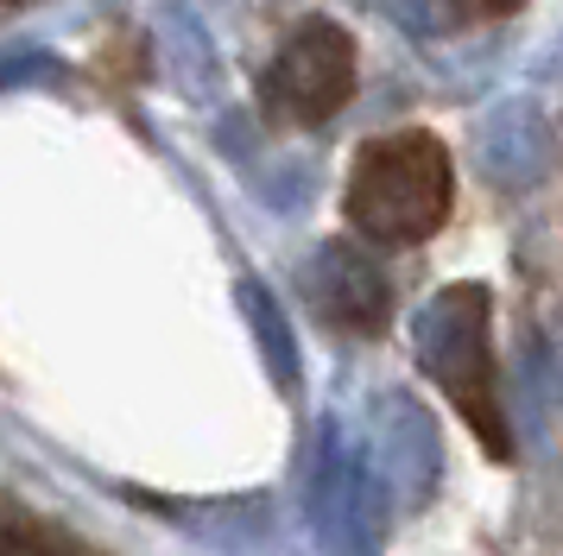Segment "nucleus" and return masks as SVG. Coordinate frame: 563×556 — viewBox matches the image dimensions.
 <instances>
[{"label":"nucleus","mask_w":563,"mask_h":556,"mask_svg":"<svg viewBox=\"0 0 563 556\" xmlns=\"http://www.w3.org/2000/svg\"><path fill=\"white\" fill-rule=\"evenodd\" d=\"M450 215V152L431 133H386L349 171V222L380 247H418Z\"/></svg>","instance_id":"f257e3e1"},{"label":"nucleus","mask_w":563,"mask_h":556,"mask_svg":"<svg viewBox=\"0 0 563 556\" xmlns=\"http://www.w3.org/2000/svg\"><path fill=\"white\" fill-rule=\"evenodd\" d=\"M349 89H355V51H349V38L323 20L305 25V32L273 57V76H266V101L298 126L330 121L335 108L349 101Z\"/></svg>","instance_id":"f03ea898"},{"label":"nucleus","mask_w":563,"mask_h":556,"mask_svg":"<svg viewBox=\"0 0 563 556\" xmlns=\"http://www.w3.org/2000/svg\"><path fill=\"white\" fill-rule=\"evenodd\" d=\"M462 13H475V20H500V13H512L519 0H456Z\"/></svg>","instance_id":"7ed1b4c3"}]
</instances>
